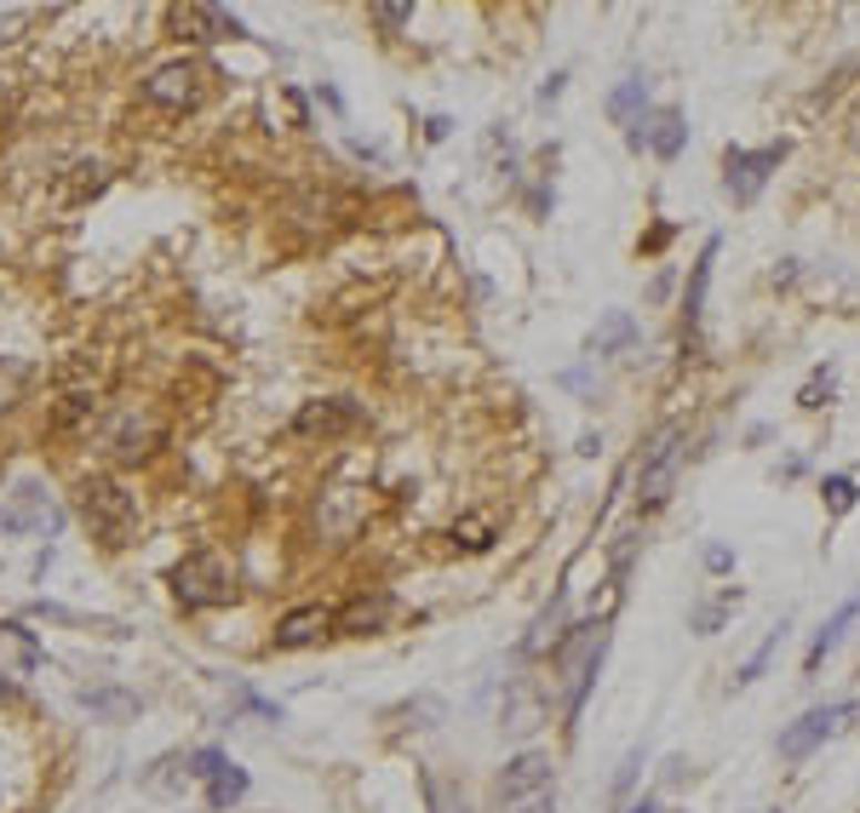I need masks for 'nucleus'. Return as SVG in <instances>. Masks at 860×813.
Listing matches in <instances>:
<instances>
[{
	"instance_id": "28",
	"label": "nucleus",
	"mask_w": 860,
	"mask_h": 813,
	"mask_svg": "<svg viewBox=\"0 0 860 813\" xmlns=\"http://www.w3.org/2000/svg\"><path fill=\"white\" fill-rule=\"evenodd\" d=\"M23 384H29V367L12 361V356H0V406H12L23 395Z\"/></svg>"
},
{
	"instance_id": "26",
	"label": "nucleus",
	"mask_w": 860,
	"mask_h": 813,
	"mask_svg": "<svg viewBox=\"0 0 860 813\" xmlns=\"http://www.w3.org/2000/svg\"><path fill=\"white\" fill-rule=\"evenodd\" d=\"M424 796H430V807H437V813H471L465 796H459L448 779H437V773H424Z\"/></svg>"
},
{
	"instance_id": "14",
	"label": "nucleus",
	"mask_w": 860,
	"mask_h": 813,
	"mask_svg": "<svg viewBox=\"0 0 860 813\" xmlns=\"http://www.w3.org/2000/svg\"><path fill=\"white\" fill-rule=\"evenodd\" d=\"M390 619H396V596H390V590L350 596V601L339 607V614H334V625H339L345 636H379Z\"/></svg>"
},
{
	"instance_id": "18",
	"label": "nucleus",
	"mask_w": 860,
	"mask_h": 813,
	"mask_svg": "<svg viewBox=\"0 0 860 813\" xmlns=\"http://www.w3.org/2000/svg\"><path fill=\"white\" fill-rule=\"evenodd\" d=\"M632 344H637V321L625 316V310H608L597 321V332L585 338V356L597 361V356H620V350H632Z\"/></svg>"
},
{
	"instance_id": "31",
	"label": "nucleus",
	"mask_w": 860,
	"mask_h": 813,
	"mask_svg": "<svg viewBox=\"0 0 860 813\" xmlns=\"http://www.w3.org/2000/svg\"><path fill=\"white\" fill-rule=\"evenodd\" d=\"M368 18H373L379 29H408V23H413V7H408V0H396V7H390V0H385V7H373Z\"/></svg>"
},
{
	"instance_id": "19",
	"label": "nucleus",
	"mask_w": 860,
	"mask_h": 813,
	"mask_svg": "<svg viewBox=\"0 0 860 813\" xmlns=\"http://www.w3.org/2000/svg\"><path fill=\"white\" fill-rule=\"evenodd\" d=\"M683 144H688V121H683V110H654V115H648V150H654L659 161H677Z\"/></svg>"
},
{
	"instance_id": "35",
	"label": "nucleus",
	"mask_w": 860,
	"mask_h": 813,
	"mask_svg": "<svg viewBox=\"0 0 860 813\" xmlns=\"http://www.w3.org/2000/svg\"><path fill=\"white\" fill-rule=\"evenodd\" d=\"M29 18H35L29 7H12V12H0V41H12V29H23Z\"/></svg>"
},
{
	"instance_id": "38",
	"label": "nucleus",
	"mask_w": 860,
	"mask_h": 813,
	"mask_svg": "<svg viewBox=\"0 0 860 813\" xmlns=\"http://www.w3.org/2000/svg\"><path fill=\"white\" fill-rule=\"evenodd\" d=\"M448 126H453L448 115H430V126H424V132H430V144H442V138H448Z\"/></svg>"
},
{
	"instance_id": "39",
	"label": "nucleus",
	"mask_w": 860,
	"mask_h": 813,
	"mask_svg": "<svg viewBox=\"0 0 860 813\" xmlns=\"http://www.w3.org/2000/svg\"><path fill=\"white\" fill-rule=\"evenodd\" d=\"M562 81H569V75H551V81L540 86V104H551V97H562Z\"/></svg>"
},
{
	"instance_id": "30",
	"label": "nucleus",
	"mask_w": 860,
	"mask_h": 813,
	"mask_svg": "<svg viewBox=\"0 0 860 813\" xmlns=\"http://www.w3.org/2000/svg\"><path fill=\"white\" fill-rule=\"evenodd\" d=\"M826 511H832V516H849L854 511V482L849 476H826Z\"/></svg>"
},
{
	"instance_id": "36",
	"label": "nucleus",
	"mask_w": 860,
	"mask_h": 813,
	"mask_svg": "<svg viewBox=\"0 0 860 813\" xmlns=\"http://www.w3.org/2000/svg\"><path fill=\"white\" fill-rule=\"evenodd\" d=\"M820 390H832V372H815V384L803 390V406H820Z\"/></svg>"
},
{
	"instance_id": "41",
	"label": "nucleus",
	"mask_w": 860,
	"mask_h": 813,
	"mask_svg": "<svg viewBox=\"0 0 860 813\" xmlns=\"http://www.w3.org/2000/svg\"><path fill=\"white\" fill-rule=\"evenodd\" d=\"M625 813H659V807H654V802L643 796V802H632V807H625Z\"/></svg>"
},
{
	"instance_id": "4",
	"label": "nucleus",
	"mask_w": 860,
	"mask_h": 813,
	"mask_svg": "<svg viewBox=\"0 0 860 813\" xmlns=\"http://www.w3.org/2000/svg\"><path fill=\"white\" fill-rule=\"evenodd\" d=\"M213 63L207 58H167V63H155V70L144 75V104L155 110H202L207 104V92H213Z\"/></svg>"
},
{
	"instance_id": "40",
	"label": "nucleus",
	"mask_w": 860,
	"mask_h": 813,
	"mask_svg": "<svg viewBox=\"0 0 860 813\" xmlns=\"http://www.w3.org/2000/svg\"><path fill=\"white\" fill-rule=\"evenodd\" d=\"M0 699H18V682H12L7 670H0Z\"/></svg>"
},
{
	"instance_id": "15",
	"label": "nucleus",
	"mask_w": 860,
	"mask_h": 813,
	"mask_svg": "<svg viewBox=\"0 0 860 813\" xmlns=\"http://www.w3.org/2000/svg\"><path fill=\"white\" fill-rule=\"evenodd\" d=\"M361 424V406L345 401V395H327V401H305L299 419H293V430L299 435H345Z\"/></svg>"
},
{
	"instance_id": "23",
	"label": "nucleus",
	"mask_w": 860,
	"mask_h": 813,
	"mask_svg": "<svg viewBox=\"0 0 860 813\" xmlns=\"http://www.w3.org/2000/svg\"><path fill=\"white\" fill-rule=\"evenodd\" d=\"M562 614H569V590H556V596H551V607L534 619V636L522 641V654H540L545 641H562Z\"/></svg>"
},
{
	"instance_id": "2",
	"label": "nucleus",
	"mask_w": 860,
	"mask_h": 813,
	"mask_svg": "<svg viewBox=\"0 0 860 813\" xmlns=\"http://www.w3.org/2000/svg\"><path fill=\"white\" fill-rule=\"evenodd\" d=\"M173 601L184 607V614H207V607H229L242 590H236V567H229L218 550H190L173 573Z\"/></svg>"
},
{
	"instance_id": "11",
	"label": "nucleus",
	"mask_w": 860,
	"mask_h": 813,
	"mask_svg": "<svg viewBox=\"0 0 860 813\" xmlns=\"http://www.w3.org/2000/svg\"><path fill=\"white\" fill-rule=\"evenodd\" d=\"M334 630V607H321V601H305V607H293V614L276 619V654H299V648H316V641Z\"/></svg>"
},
{
	"instance_id": "37",
	"label": "nucleus",
	"mask_w": 860,
	"mask_h": 813,
	"mask_svg": "<svg viewBox=\"0 0 860 813\" xmlns=\"http://www.w3.org/2000/svg\"><path fill=\"white\" fill-rule=\"evenodd\" d=\"M729 562H735V556H729V545H711V550H706V567H711V573H723Z\"/></svg>"
},
{
	"instance_id": "24",
	"label": "nucleus",
	"mask_w": 860,
	"mask_h": 813,
	"mask_svg": "<svg viewBox=\"0 0 860 813\" xmlns=\"http://www.w3.org/2000/svg\"><path fill=\"white\" fill-rule=\"evenodd\" d=\"M453 545L459 550H493V522L488 516H465V522H453Z\"/></svg>"
},
{
	"instance_id": "8",
	"label": "nucleus",
	"mask_w": 860,
	"mask_h": 813,
	"mask_svg": "<svg viewBox=\"0 0 860 813\" xmlns=\"http://www.w3.org/2000/svg\"><path fill=\"white\" fill-rule=\"evenodd\" d=\"M780 144H769V150H729L723 155V189H729V200L735 207H751L757 195H764V184H769V173L780 166Z\"/></svg>"
},
{
	"instance_id": "25",
	"label": "nucleus",
	"mask_w": 860,
	"mask_h": 813,
	"mask_svg": "<svg viewBox=\"0 0 860 813\" xmlns=\"http://www.w3.org/2000/svg\"><path fill=\"white\" fill-rule=\"evenodd\" d=\"M75 173H81V178H75L70 189H58V200H86V195H98V189H104V184H110V173H104V166H98V161H92V166L81 161V166H75Z\"/></svg>"
},
{
	"instance_id": "12",
	"label": "nucleus",
	"mask_w": 860,
	"mask_h": 813,
	"mask_svg": "<svg viewBox=\"0 0 860 813\" xmlns=\"http://www.w3.org/2000/svg\"><path fill=\"white\" fill-rule=\"evenodd\" d=\"M608 115H614V126H625V144L643 150L648 144V81L643 75H625L608 92Z\"/></svg>"
},
{
	"instance_id": "3",
	"label": "nucleus",
	"mask_w": 860,
	"mask_h": 813,
	"mask_svg": "<svg viewBox=\"0 0 860 813\" xmlns=\"http://www.w3.org/2000/svg\"><path fill=\"white\" fill-rule=\"evenodd\" d=\"M556 670H562V682H569V693H562V710L569 717H580L585 710V693H591V682H597V670H603V654H608V625L597 619V625H580V630H569L556 641Z\"/></svg>"
},
{
	"instance_id": "34",
	"label": "nucleus",
	"mask_w": 860,
	"mask_h": 813,
	"mask_svg": "<svg viewBox=\"0 0 860 813\" xmlns=\"http://www.w3.org/2000/svg\"><path fill=\"white\" fill-rule=\"evenodd\" d=\"M637 768H643V751H632L620 762V779H614V802H625V791H632V779H637Z\"/></svg>"
},
{
	"instance_id": "22",
	"label": "nucleus",
	"mask_w": 860,
	"mask_h": 813,
	"mask_svg": "<svg viewBox=\"0 0 860 813\" xmlns=\"http://www.w3.org/2000/svg\"><path fill=\"white\" fill-rule=\"evenodd\" d=\"M144 785L150 791H161V796H173V791H184V779H190V757L184 751H173V757H161V762H150L144 773Z\"/></svg>"
},
{
	"instance_id": "27",
	"label": "nucleus",
	"mask_w": 860,
	"mask_h": 813,
	"mask_svg": "<svg viewBox=\"0 0 860 813\" xmlns=\"http://www.w3.org/2000/svg\"><path fill=\"white\" fill-rule=\"evenodd\" d=\"M740 601V590H723L717 601H706V607H694V630H700V636H711L717 625H723V614H729V607Z\"/></svg>"
},
{
	"instance_id": "13",
	"label": "nucleus",
	"mask_w": 860,
	"mask_h": 813,
	"mask_svg": "<svg viewBox=\"0 0 860 813\" xmlns=\"http://www.w3.org/2000/svg\"><path fill=\"white\" fill-rule=\"evenodd\" d=\"M534 791H556V768L545 751H522L500 768V802H516V796H534Z\"/></svg>"
},
{
	"instance_id": "5",
	"label": "nucleus",
	"mask_w": 860,
	"mask_h": 813,
	"mask_svg": "<svg viewBox=\"0 0 860 813\" xmlns=\"http://www.w3.org/2000/svg\"><path fill=\"white\" fill-rule=\"evenodd\" d=\"M63 527V504L52 498V487L47 482H35V476H18L12 482V493L0 498V533L7 538H23V533H58Z\"/></svg>"
},
{
	"instance_id": "6",
	"label": "nucleus",
	"mask_w": 860,
	"mask_h": 813,
	"mask_svg": "<svg viewBox=\"0 0 860 813\" xmlns=\"http://www.w3.org/2000/svg\"><path fill=\"white\" fill-rule=\"evenodd\" d=\"M677 470H683V430L666 424L654 435V447L643 453V464H637V504H643V511H659V504L672 498Z\"/></svg>"
},
{
	"instance_id": "17",
	"label": "nucleus",
	"mask_w": 860,
	"mask_h": 813,
	"mask_svg": "<svg viewBox=\"0 0 860 813\" xmlns=\"http://www.w3.org/2000/svg\"><path fill=\"white\" fill-rule=\"evenodd\" d=\"M854 619H860V590H854V596H849V601L838 607V614H832V619H826V625L815 630V641H809V654H803V670H809V676H815V670L826 665V654H832V648H838V641H843V630H849Z\"/></svg>"
},
{
	"instance_id": "32",
	"label": "nucleus",
	"mask_w": 860,
	"mask_h": 813,
	"mask_svg": "<svg viewBox=\"0 0 860 813\" xmlns=\"http://www.w3.org/2000/svg\"><path fill=\"white\" fill-rule=\"evenodd\" d=\"M224 762H229V757H224V751H213V744H207V751H190V779H202V785H207V779H213Z\"/></svg>"
},
{
	"instance_id": "21",
	"label": "nucleus",
	"mask_w": 860,
	"mask_h": 813,
	"mask_svg": "<svg viewBox=\"0 0 860 813\" xmlns=\"http://www.w3.org/2000/svg\"><path fill=\"white\" fill-rule=\"evenodd\" d=\"M242 796H247V768L224 762V768L207 779V807H213V813H229V807H236Z\"/></svg>"
},
{
	"instance_id": "1",
	"label": "nucleus",
	"mask_w": 860,
	"mask_h": 813,
	"mask_svg": "<svg viewBox=\"0 0 860 813\" xmlns=\"http://www.w3.org/2000/svg\"><path fill=\"white\" fill-rule=\"evenodd\" d=\"M81 522L104 550H126L139 538V493H126L115 476H86L81 482Z\"/></svg>"
},
{
	"instance_id": "16",
	"label": "nucleus",
	"mask_w": 860,
	"mask_h": 813,
	"mask_svg": "<svg viewBox=\"0 0 860 813\" xmlns=\"http://www.w3.org/2000/svg\"><path fill=\"white\" fill-rule=\"evenodd\" d=\"M75 699H81V710H92V722H132L144 710V699L126 688H81Z\"/></svg>"
},
{
	"instance_id": "29",
	"label": "nucleus",
	"mask_w": 860,
	"mask_h": 813,
	"mask_svg": "<svg viewBox=\"0 0 860 813\" xmlns=\"http://www.w3.org/2000/svg\"><path fill=\"white\" fill-rule=\"evenodd\" d=\"M780 636H786V630L775 625V630L764 636V648H757V654H751V659L740 665V676H735V682H740V688H746V682H757V676H764V665H769V659H775V648H780Z\"/></svg>"
},
{
	"instance_id": "33",
	"label": "nucleus",
	"mask_w": 860,
	"mask_h": 813,
	"mask_svg": "<svg viewBox=\"0 0 860 813\" xmlns=\"http://www.w3.org/2000/svg\"><path fill=\"white\" fill-rule=\"evenodd\" d=\"M505 813H556V791H534V796H516V802H505Z\"/></svg>"
},
{
	"instance_id": "20",
	"label": "nucleus",
	"mask_w": 860,
	"mask_h": 813,
	"mask_svg": "<svg viewBox=\"0 0 860 813\" xmlns=\"http://www.w3.org/2000/svg\"><path fill=\"white\" fill-rule=\"evenodd\" d=\"M711 264H717V241H706V253L694 258V276H688V292H683V321H688V332L700 327V316H706V287H711Z\"/></svg>"
},
{
	"instance_id": "9",
	"label": "nucleus",
	"mask_w": 860,
	"mask_h": 813,
	"mask_svg": "<svg viewBox=\"0 0 860 813\" xmlns=\"http://www.w3.org/2000/svg\"><path fill=\"white\" fill-rule=\"evenodd\" d=\"M849 717V699H832V704H815V710H803L791 728H780V739H775V751L786 757V762H803L815 744H826L838 733V722Z\"/></svg>"
},
{
	"instance_id": "10",
	"label": "nucleus",
	"mask_w": 860,
	"mask_h": 813,
	"mask_svg": "<svg viewBox=\"0 0 860 813\" xmlns=\"http://www.w3.org/2000/svg\"><path fill=\"white\" fill-rule=\"evenodd\" d=\"M173 35L178 41H195V47H213V41H247V23L224 7H173L167 12Z\"/></svg>"
},
{
	"instance_id": "7",
	"label": "nucleus",
	"mask_w": 860,
	"mask_h": 813,
	"mask_svg": "<svg viewBox=\"0 0 860 813\" xmlns=\"http://www.w3.org/2000/svg\"><path fill=\"white\" fill-rule=\"evenodd\" d=\"M155 442H161V419H155V413H139V406H126V413H115V419L98 424V447H104L115 464L150 459Z\"/></svg>"
}]
</instances>
